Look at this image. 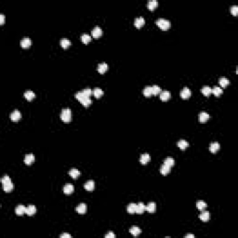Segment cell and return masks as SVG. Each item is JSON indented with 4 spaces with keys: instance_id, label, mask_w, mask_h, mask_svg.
<instances>
[{
    "instance_id": "6da1fadb",
    "label": "cell",
    "mask_w": 238,
    "mask_h": 238,
    "mask_svg": "<svg viewBox=\"0 0 238 238\" xmlns=\"http://www.w3.org/2000/svg\"><path fill=\"white\" fill-rule=\"evenodd\" d=\"M71 117H72V114H71V110L69 108H65L61 111V119L63 122H70L71 121Z\"/></svg>"
},
{
    "instance_id": "7a4b0ae2",
    "label": "cell",
    "mask_w": 238,
    "mask_h": 238,
    "mask_svg": "<svg viewBox=\"0 0 238 238\" xmlns=\"http://www.w3.org/2000/svg\"><path fill=\"white\" fill-rule=\"evenodd\" d=\"M155 22H156V24L158 25L162 30H167L169 27H170V22H169V21H167V19H164V18H160V19L157 20Z\"/></svg>"
},
{
    "instance_id": "3957f363",
    "label": "cell",
    "mask_w": 238,
    "mask_h": 238,
    "mask_svg": "<svg viewBox=\"0 0 238 238\" xmlns=\"http://www.w3.org/2000/svg\"><path fill=\"white\" fill-rule=\"evenodd\" d=\"M91 35H92V36H93V37L98 38V37H100L101 35H103V30L100 29V27H99V26H96L94 29L92 30Z\"/></svg>"
},
{
    "instance_id": "277c9868",
    "label": "cell",
    "mask_w": 238,
    "mask_h": 238,
    "mask_svg": "<svg viewBox=\"0 0 238 238\" xmlns=\"http://www.w3.org/2000/svg\"><path fill=\"white\" fill-rule=\"evenodd\" d=\"M191 90L188 88H184L183 89L180 91V97L182 99H189L191 97Z\"/></svg>"
},
{
    "instance_id": "5b68a950",
    "label": "cell",
    "mask_w": 238,
    "mask_h": 238,
    "mask_svg": "<svg viewBox=\"0 0 238 238\" xmlns=\"http://www.w3.org/2000/svg\"><path fill=\"white\" fill-rule=\"evenodd\" d=\"M150 160H151V156H150V155H148V154H143V155H140V162L142 164V165H146Z\"/></svg>"
},
{
    "instance_id": "8992f818",
    "label": "cell",
    "mask_w": 238,
    "mask_h": 238,
    "mask_svg": "<svg viewBox=\"0 0 238 238\" xmlns=\"http://www.w3.org/2000/svg\"><path fill=\"white\" fill-rule=\"evenodd\" d=\"M146 209V207L142 202H140L137 204V207H136V213L138 214H142L144 212V210Z\"/></svg>"
},
{
    "instance_id": "52a82bcc",
    "label": "cell",
    "mask_w": 238,
    "mask_h": 238,
    "mask_svg": "<svg viewBox=\"0 0 238 238\" xmlns=\"http://www.w3.org/2000/svg\"><path fill=\"white\" fill-rule=\"evenodd\" d=\"M31 43H32V41L29 37H24L21 40V46L24 48H29V47L31 46Z\"/></svg>"
},
{
    "instance_id": "ba28073f",
    "label": "cell",
    "mask_w": 238,
    "mask_h": 238,
    "mask_svg": "<svg viewBox=\"0 0 238 238\" xmlns=\"http://www.w3.org/2000/svg\"><path fill=\"white\" fill-rule=\"evenodd\" d=\"M21 117V113H20L18 110H15V111H13L12 113H11L10 115V118L12 121H18V120H20Z\"/></svg>"
},
{
    "instance_id": "9c48e42d",
    "label": "cell",
    "mask_w": 238,
    "mask_h": 238,
    "mask_svg": "<svg viewBox=\"0 0 238 238\" xmlns=\"http://www.w3.org/2000/svg\"><path fill=\"white\" fill-rule=\"evenodd\" d=\"M144 22H145V21H144L143 17H139V18H136L135 21H134V25L137 28H140L144 24Z\"/></svg>"
},
{
    "instance_id": "30bf717a",
    "label": "cell",
    "mask_w": 238,
    "mask_h": 238,
    "mask_svg": "<svg viewBox=\"0 0 238 238\" xmlns=\"http://www.w3.org/2000/svg\"><path fill=\"white\" fill-rule=\"evenodd\" d=\"M33 161H35V155H33V154H28V155H25L24 163L26 164V165H31Z\"/></svg>"
},
{
    "instance_id": "8fae6325",
    "label": "cell",
    "mask_w": 238,
    "mask_h": 238,
    "mask_svg": "<svg viewBox=\"0 0 238 238\" xmlns=\"http://www.w3.org/2000/svg\"><path fill=\"white\" fill-rule=\"evenodd\" d=\"M15 212H16L17 215L21 216L26 212V207H25L23 205H19L16 207V209H15Z\"/></svg>"
},
{
    "instance_id": "7c38bea8",
    "label": "cell",
    "mask_w": 238,
    "mask_h": 238,
    "mask_svg": "<svg viewBox=\"0 0 238 238\" xmlns=\"http://www.w3.org/2000/svg\"><path fill=\"white\" fill-rule=\"evenodd\" d=\"M76 211H77L78 213H80V214H84V213H86V211H87V205L85 204V203H81V204H79V205L76 207Z\"/></svg>"
},
{
    "instance_id": "4fadbf2b",
    "label": "cell",
    "mask_w": 238,
    "mask_h": 238,
    "mask_svg": "<svg viewBox=\"0 0 238 238\" xmlns=\"http://www.w3.org/2000/svg\"><path fill=\"white\" fill-rule=\"evenodd\" d=\"M84 187H85V189H86V190H88V191H92L93 189H94V187H95V182H94V180H88V182H87L86 183H85Z\"/></svg>"
},
{
    "instance_id": "5bb4252c",
    "label": "cell",
    "mask_w": 238,
    "mask_h": 238,
    "mask_svg": "<svg viewBox=\"0 0 238 238\" xmlns=\"http://www.w3.org/2000/svg\"><path fill=\"white\" fill-rule=\"evenodd\" d=\"M199 218L201 219V220H203V222H207L209 219V218H210V214H209L208 211H202L200 214V216H199Z\"/></svg>"
},
{
    "instance_id": "9a60e30c",
    "label": "cell",
    "mask_w": 238,
    "mask_h": 238,
    "mask_svg": "<svg viewBox=\"0 0 238 238\" xmlns=\"http://www.w3.org/2000/svg\"><path fill=\"white\" fill-rule=\"evenodd\" d=\"M36 206L30 205L29 207H26V212H25V213L27 214L28 216L33 215V214L36 213Z\"/></svg>"
},
{
    "instance_id": "2e32d148",
    "label": "cell",
    "mask_w": 238,
    "mask_h": 238,
    "mask_svg": "<svg viewBox=\"0 0 238 238\" xmlns=\"http://www.w3.org/2000/svg\"><path fill=\"white\" fill-rule=\"evenodd\" d=\"M108 69V65L105 63H101L98 65V72L100 73H104Z\"/></svg>"
},
{
    "instance_id": "e0dca14e",
    "label": "cell",
    "mask_w": 238,
    "mask_h": 238,
    "mask_svg": "<svg viewBox=\"0 0 238 238\" xmlns=\"http://www.w3.org/2000/svg\"><path fill=\"white\" fill-rule=\"evenodd\" d=\"M63 192H65L66 194H70L73 192V186L72 185L71 183H67L64 185L63 187Z\"/></svg>"
},
{
    "instance_id": "ac0fdd59",
    "label": "cell",
    "mask_w": 238,
    "mask_h": 238,
    "mask_svg": "<svg viewBox=\"0 0 238 238\" xmlns=\"http://www.w3.org/2000/svg\"><path fill=\"white\" fill-rule=\"evenodd\" d=\"M177 144H178V146H179V148L182 149V150H185V149L187 148V147H188V145H189L188 141H187V140H179Z\"/></svg>"
},
{
    "instance_id": "d6986e66",
    "label": "cell",
    "mask_w": 238,
    "mask_h": 238,
    "mask_svg": "<svg viewBox=\"0 0 238 238\" xmlns=\"http://www.w3.org/2000/svg\"><path fill=\"white\" fill-rule=\"evenodd\" d=\"M129 232H130V234H131L132 235L137 236V235H139V234H140V233H141V230H140V229L138 227V226H133V227L130 228Z\"/></svg>"
},
{
    "instance_id": "ffe728a7",
    "label": "cell",
    "mask_w": 238,
    "mask_h": 238,
    "mask_svg": "<svg viewBox=\"0 0 238 238\" xmlns=\"http://www.w3.org/2000/svg\"><path fill=\"white\" fill-rule=\"evenodd\" d=\"M208 118H209V115L207 113H206V112H201L199 114V121L202 122V123L206 122Z\"/></svg>"
},
{
    "instance_id": "44dd1931",
    "label": "cell",
    "mask_w": 238,
    "mask_h": 238,
    "mask_svg": "<svg viewBox=\"0 0 238 238\" xmlns=\"http://www.w3.org/2000/svg\"><path fill=\"white\" fill-rule=\"evenodd\" d=\"M219 142H212V143L210 144V146H209V150H210L211 152H216L219 151Z\"/></svg>"
},
{
    "instance_id": "7402d4cb",
    "label": "cell",
    "mask_w": 238,
    "mask_h": 238,
    "mask_svg": "<svg viewBox=\"0 0 238 238\" xmlns=\"http://www.w3.org/2000/svg\"><path fill=\"white\" fill-rule=\"evenodd\" d=\"M157 6H158V1L157 0H151V1H149L147 3V7H148V8L151 9V10L155 9Z\"/></svg>"
},
{
    "instance_id": "603a6c76",
    "label": "cell",
    "mask_w": 238,
    "mask_h": 238,
    "mask_svg": "<svg viewBox=\"0 0 238 238\" xmlns=\"http://www.w3.org/2000/svg\"><path fill=\"white\" fill-rule=\"evenodd\" d=\"M136 207H137V204H135V203H131V204H129V205L127 206V212L130 213V214L136 213Z\"/></svg>"
},
{
    "instance_id": "cb8c5ba5",
    "label": "cell",
    "mask_w": 238,
    "mask_h": 238,
    "mask_svg": "<svg viewBox=\"0 0 238 238\" xmlns=\"http://www.w3.org/2000/svg\"><path fill=\"white\" fill-rule=\"evenodd\" d=\"M24 97L27 99L28 100H32L35 97H36V94H35V92L32 91V90H27V91L24 92Z\"/></svg>"
},
{
    "instance_id": "d4e9b609",
    "label": "cell",
    "mask_w": 238,
    "mask_h": 238,
    "mask_svg": "<svg viewBox=\"0 0 238 238\" xmlns=\"http://www.w3.org/2000/svg\"><path fill=\"white\" fill-rule=\"evenodd\" d=\"M169 97H170V93H169V91H167V90H165V91H162L160 93V99L162 100H167L169 99Z\"/></svg>"
},
{
    "instance_id": "484cf974",
    "label": "cell",
    "mask_w": 238,
    "mask_h": 238,
    "mask_svg": "<svg viewBox=\"0 0 238 238\" xmlns=\"http://www.w3.org/2000/svg\"><path fill=\"white\" fill-rule=\"evenodd\" d=\"M202 93L205 96H209V95L212 93V88H210V87H208V86H205V87H203V88H202Z\"/></svg>"
},
{
    "instance_id": "4316f807",
    "label": "cell",
    "mask_w": 238,
    "mask_h": 238,
    "mask_svg": "<svg viewBox=\"0 0 238 238\" xmlns=\"http://www.w3.org/2000/svg\"><path fill=\"white\" fill-rule=\"evenodd\" d=\"M146 210L150 213H154L155 211V204L154 202H150L148 205L146 206Z\"/></svg>"
},
{
    "instance_id": "83f0119b",
    "label": "cell",
    "mask_w": 238,
    "mask_h": 238,
    "mask_svg": "<svg viewBox=\"0 0 238 238\" xmlns=\"http://www.w3.org/2000/svg\"><path fill=\"white\" fill-rule=\"evenodd\" d=\"M69 175L71 176L72 178H73V179H76V178L78 177V176L80 175V172L78 169L76 168H72L71 170L69 171Z\"/></svg>"
},
{
    "instance_id": "f1b7e54d",
    "label": "cell",
    "mask_w": 238,
    "mask_h": 238,
    "mask_svg": "<svg viewBox=\"0 0 238 238\" xmlns=\"http://www.w3.org/2000/svg\"><path fill=\"white\" fill-rule=\"evenodd\" d=\"M219 85L222 87V88H225V87H227L228 85H229L230 81H229V79L226 78V77H220L219 78Z\"/></svg>"
},
{
    "instance_id": "f546056e",
    "label": "cell",
    "mask_w": 238,
    "mask_h": 238,
    "mask_svg": "<svg viewBox=\"0 0 238 238\" xmlns=\"http://www.w3.org/2000/svg\"><path fill=\"white\" fill-rule=\"evenodd\" d=\"M103 89L100 88H95L94 90H93V95H94L96 98H100V97L103 96Z\"/></svg>"
},
{
    "instance_id": "4dcf8cb0",
    "label": "cell",
    "mask_w": 238,
    "mask_h": 238,
    "mask_svg": "<svg viewBox=\"0 0 238 238\" xmlns=\"http://www.w3.org/2000/svg\"><path fill=\"white\" fill-rule=\"evenodd\" d=\"M3 189H4L5 192H10L11 190L13 189V183L11 182H8V183H5L3 184Z\"/></svg>"
},
{
    "instance_id": "1f68e13d",
    "label": "cell",
    "mask_w": 238,
    "mask_h": 238,
    "mask_svg": "<svg viewBox=\"0 0 238 238\" xmlns=\"http://www.w3.org/2000/svg\"><path fill=\"white\" fill-rule=\"evenodd\" d=\"M70 45H71V41H70L69 39H67V38H63V39L61 40V46L63 47V48H67Z\"/></svg>"
},
{
    "instance_id": "d6a6232c",
    "label": "cell",
    "mask_w": 238,
    "mask_h": 238,
    "mask_svg": "<svg viewBox=\"0 0 238 238\" xmlns=\"http://www.w3.org/2000/svg\"><path fill=\"white\" fill-rule=\"evenodd\" d=\"M81 40L83 43L88 44V42H90V40H91V36L89 35H88V33H83L81 36Z\"/></svg>"
},
{
    "instance_id": "836d02e7",
    "label": "cell",
    "mask_w": 238,
    "mask_h": 238,
    "mask_svg": "<svg viewBox=\"0 0 238 238\" xmlns=\"http://www.w3.org/2000/svg\"><path fill=\"white\" fill-rule=\"evenodd\" d=\"M169 170H170V167H168V166L166 165V164L162 165V167H161V168H160L161 173L163 174V175H167V174L169 172Z\"/></svg>"
},
{
    "instance_id": "e575fe53",
    "label": "cell",
    "mask_w": 238,
    "mask_h": 238,
    "mask_svg": "<svg viewBox=\"0 0 238 238\" xmlns=\"http://www.w3.org/2000/svg\"><path fill=\"white\" fill-rule=\"evenodd\" d=\"M196 207H197V208L200 209V210H204V209L207 207V203L204 202V201H202V200H199V201H197V203H196Z\"/></svg>"
},
{
    "instance_id": "d590c367",
    "label": "cell",
    "mask_w": 238,
    "mask_h": 238,
    "mask_svg": "<svg viewBox=\"0 0 238 238\" xmlns=\"http://www.w3.org/2000/svg\"><path fill=\"white\" fill-rule=\"evenodd\" d=\"M143 95L145 97H151V95H152V87H146L143 89Z\"/></svg>"
},
{
    "instance_id": "8d00e7d4",
    "label": "cell",
    "mask_w": 238,
    "mask_h": 238,
    "mask_svg": "<svg viewBox=\"0 0 238 238\" xmlns=\"http://www.w3.org/2000/svg\"><path fill=\"white\" fill-rule=\"evenodd\" d=\"M212 93H213L216 97H218L222 93V89L219 88V87H214V88H212Z\"/></svg>"
},
{
    "instance_id": "74e56055",
    "label": "cell",
    "mask_w": 238,
    "mask_h": 238,
    "mask_svg": "<svg viewBox=\"0 0 238 238\" xmlns=\"http://www.w3.org/2000/svg\"><path fill=\"white\" fill-rule=\"evenodd\" d=\"M164 164L167 165L168 167H173L174 164H175V160H174L173 158H171V157H167V158L165 159V162H164Z\"/></svg>"
},
{
    "instance_id": "f35d334b",
    "label": "cell",
    "mask_w": 238,
    "mask_h": 238,
    "mask_svg": "<svg viewBox=\"0 0 238 238\" xmlns=\"http://www.w3.org/2000/svg\"><path fill=\"white\" fill-rule=\"evenodd\" d=\"M152 95H158L160 94L161 92V88L159 86H156V85H155V86L152 87Z\"/></svg>"
},
{
    "instance_id": "ab89813d",
    "label": "cell",
    "mask_w": 238,
    "mask_h": 238,
    "mask_svg": "<svg viewBox=\"0 0 238 238\" xmlns=\"http://www.w3.org/2000/svg\"><path fill=\"white\" fill-rule=\"evenodd\" d=\"M75 98L77 99V100H79L80 103H82V101L84 100V99H85V98H88V97L85 96V95L83 94V92H82V91H79V92H77V93L75 94Z\"/></svg>"
},
{
    "instance_id": "60d3db41",
    "label": "cell",
    "mask_w": 238,
    "mask_h": 238,
    "mask_svg": "<svg viewBox=\"0 0 238 238\" xmlns=\"http://www.w3.org/2000/svg\"><path fill=\"white\" fill-rule=\"evenodd\" d=\"M83 94L85 95L86 97H88V98H90V96H91V94L93 93V91H92L91 89H90L89 88H85V89L83 90Z\"/></svg>"
},
{
    "instance_id": "b9f144b4",
    "label": "cell",
    "mask_w": 238,
    "mask_h": 238,
    "mask_svg": "<svg viewBox=\"0 0 238 238\" xmlns=\"http://www.w3.org/2000/svg\"><path fill=\"white\" fill-rule=\"evenodd\" d=\"M231 12L233 13V15L234 16H237V14H238V7L236 6V5H234V6H232L231 7Z\"/></svg>"
},
{
    "instance_id": "7bdbcfd3",
    "label": "cell",
    "mask_w": 238,
    "mask_h": 238,
    "mask_svg": "<svg viewBox=\"0 0 238 238\" xmlns=\"http://www.w3.org/2000/svg\"><path fill=\"white\" fill-rule=\"evenodd\" d=\"M92 101H91V99L90 98H85L84 99V100L82 101V104L84 105V106H88V105H90V103H91Z\"/></svg>"
},
{
    "instance_id": "ee69618b",
    "label": "cell",
    "mask_w": 238,
    "mask_h": 238,
    "mask_svg": "<svg viewBox=\"0 0 238 238\" xmlns=\"http://www.w3.org/2000/svg\"><path fill=\"white\" fill-rule=\"evenodd\" d=\"M11 182V180H10V178L8 177V175L4 176V177L1 179V182H2V184L8 183V182Z\"/></svg>"
},
{
    "instance_id": "f6af8a7d",
    "label": "cell",
    "mask_w": 238,
    "mask_h": 238,
    "mask_svg": "<svg viewBox=\"0 0 238 238\" xmlns=\"http://www.w3.org/2000/svg\"><path fill=\"white\" fill-rule=\"evenodd\" d=\"M105 237H106V238H115V234H114V233L110 232V233H108L106 235H105Z\"/></svg>"
},
{
    "instance_id": "bcb514c9",
    "label": "cell",
    "mask_w": 238,
    "mask_h": 238,
    "mask_svg": "<svg viewBox=\"0 0 238 238\" xmlns=\"http://www.w3.org/2000/svg\"><path fill=\"white\" fill-rule=\"evenodd\" d=\"M4 22H5L4 14H0V24H4Z\"/></svg>"
},
{
    "instance_id": "7dc6e473",
    "label": "cell",
    "mask_w": 238,
    "mask_h": 238,
    "mask_svg": "<svg viewBox=\"0 0 238 238\" xmlns=\"http://www.w3.org/2000/svg\"><path fill=\"white\" fill-rule=\"evenodd\" d=\"M60 237L61 238H71V234H63L60 235Z\"/></svg>"
},
{
    "instance_id": "c3c4849f",
    "label": "cell",
    "mask_w": 238,
    "mask_h": 238,
    "mask_svg": "<svg viewBox=\"0 0 238 238\" xmlns=\"http://www.w3.org/2000/svg\"><path fill=\"white\" fill-rule=\"evenodd\" d=\"M194 234H186L185 235V238H194Z\"/></svg>"
}]
</instances>
